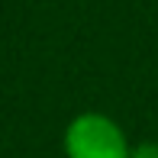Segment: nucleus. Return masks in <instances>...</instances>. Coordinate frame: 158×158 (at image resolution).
Listing matches in <instances>:
<instances>
[{"instance_id":"1","label":"nucleus","mask_w":158,"mask_h":158,"mask_svg":"<svg viewBox=\"0 0 158 158\" xmlns=\"http://www.w3.org/2000/svg\"><path fill=\"white\" fill-rule=\"evenodd\" d=\"M68 158H132L126 132L103 113H77L64 129Z\"/></svg>"},{"instance_id":"2","label":"nucleus","mask_w":158,"mask_h":158,"mask_svg":"<svg viewBox=\"0 0 158 158\" xmlns=\"http://www.w3.org/2000/svg\"><path fill=\"white\" fill-rule=\"evenodd\" d=\"M132 158H158V142H139V145H132Z\"/></svg>"}]
</instances>
